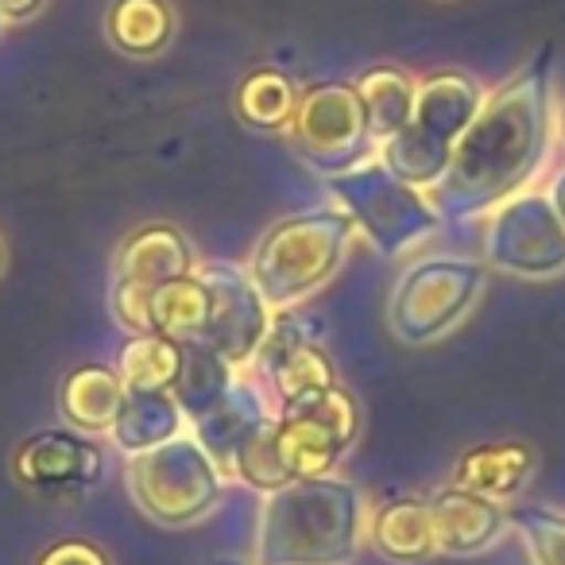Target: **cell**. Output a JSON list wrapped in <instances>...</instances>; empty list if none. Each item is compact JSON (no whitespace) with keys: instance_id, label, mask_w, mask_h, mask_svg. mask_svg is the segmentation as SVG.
<instances>
[{"instance_id":"6da1fadb","label":"cell","mask_w":565,"mask_h":565,"mask_svg":"<svg viewBox=\"0 0 565 565\" xmlns=\"http://www.w3.org/2000/svg\"><path fill=\"white\" fill-rule=\"evenodd\" d=\"M554 132V66L542 51L484 94V105L465 128L446 179L426 190L438 217H488L500 202L526 190L546 167Z\"/></svg>"},{"instance_id":"7a4b0ae2","label":"cell","mask_w":565,"mask_h":565,"mask_svg":"<svg viewBox=\"0 0 565 565\" xmlns=\"http://www.w3.org/2000/svg\"><path fill=\"white\" fill-rule=\"evenodd\" d=\"M364 539L369 500L353 480H291L264 495L252 565H353Z\"/></svg>"},{"instance_id":"3957f363","label":"cell","mask_w":565,"mask_h":565,"mask_svg":"<svg viewBox=\"0 0 565 565\" xmlns=\"http://www.w3.org/2000/svg\"><path fill=\"white\" fill-rule=\"evenodd\" d=\"M356 225L341 205H318L267 225L248 259V275L267 307L291 310L318 295L345 267Z\"/></svg>"},{"instance_id":"277c9868","label":"cell","mask_w":565,"mask_h":565,"mask_svg":"<svg viewBox=\"0 0 565 565\" xmlns=\"http://www.w3.org/2000/svg\"><path fill=\"white\" fill-rule=\"evenodd\" d=\"M488 89L465 71H438L418 82L411 120L380 148V159L418 190H434L446 179L465 128L484 105Z\"/></svg>"},{"instance_id":"5b68a950","label":"cell","mask_w":565,"mask_h":565,"mask_svg":"<svg viewBox=\"0 0 565 565\" xmlns=\"http://www.w3.org/2000/svg\"><path fill=\"white\" fill-rule=\"evenodd\" d=\"M125 484L136 508L156 526L190 531L221 508L225 472L213 465V457L205 454L194 434L182 430L179 438L163 441L148 454L128 457Z\"/></svg>"},{"instance_id":"8992f818","label":"cell","mask_w":565,"mask_h":565,"mask_svg":"<svg viewBox=\"0 0 565 565\" xmlns=\"http://www.w3.org/2000/svg\"><path fill=\"white\" fill-rule=\"evenodd\" d=\"M488 291V264L472 256H423L407 264L387 299V326L403 345H434L477 310Z\"/></svg>"},{"instance_id":"52a82bcc","label":"cell","mask_w":565,"mask_h":565,"mask_svg":"<svg viewBox=\"0 0 565 565\" xmlns=\"http://www.w3.org/2000/svg\"><path fill=\"white\" fill-rule=\"evenodd\" d=\"M326 182H330L341 210L353 217L356 233L369 236L372 248L384 252L387 259L407 256L441 228L430 194L403 182L380 156Z\"/></svg>"},{"instance_id":"ba28073f","label":"cell","mask_w":565,"mask_h":565,"mask_svg":"<svg viewBox=\"0 0 565 565\" xmlns=\"http://www.w3.org/2000/svg\"><path fill=\"white\" fill-rule=\"evenodd\" d=\"M287 140H291L295 156L322 179L345 174L353 167L369 163L372 156H380L361 94H356L353 82L341 78L315 82V86L302 89Z\"/></svg>"},{"instance_id":"9c48e42d","label":"cell","mask_w":565,"mask_h":565,"mask_svg":"<svg viewBox=\"0 0 565 565\" xmlns=\"http://www.w3.org/2000/svg\"><path fill=\"white\" fill-rule=\"evenodd\" d=\"M361 438V403L345 384L275 411V446L291 480L333 477Z\"/></svg>"},{"instance_id":"30bf717a","label":"cell","mask_w":565,"mask_h":565,"mask_svg":"<svg viewBox=\"0 0 565 565\" xmlns=\"http://www.w3.org/2000/svg\"><path fill=\"white\" fill-rule=\"evenodd\" d=\"M484 264L531 282L565 275V225L546 190L526 186L488 213Z\"/></svg>"},{"instance_id":"8fae6325","label":"cell","mask_w":565,"mask_h":565,"mask_svg":"<svg viewBox=\"0 0 565 565\" xmlns=\"http://www.w3.org/2000/svg\"><path fill=\"white\" fill-rule=\"evenodd\" d=\"M194 244L171 221H148L136 225L125 241L117 244L113 256V282L109 302L113 318L128 333H151L148 326V302L159 287H167L179 275L194 271Z\"/></svg>"},{"instance_id":"7c38bea8","label":"cell","mask_w":565,"mask_h":565,"mask_svg":"<svg viewBox=\"0 0 565 565\" xmlns=\"http://www.w3.org/2000/svg\"><path fill=\"white\" fill-rule=\"evenodd\" d=\"M198 275L210 287V326H205L202 345L225 356L236 372L248 369L252 356L264 345L267 330H271L275 310L264 302L248 267L213 259V264H198Z\"/></svg>"},{"instance_id":"4fadbf2b","label":"cell","mask_w":565,"mask_h":565,"mask_svg":"<svg viewBox=\"0 0 565 565\" xmlns=\"http://www.w3.org/2000/svg\"><path fill=\"white\" fill-rule=\"evenodd\" d=\"M248 369L275 411L295 407L302 399H315V395L341 384L338 364L330 361V353L318 341H310L307 330L287 310L275 315L271 330H267L264 345L252 356Z\"/></svg>"},{"instance_id":"5bb4252c","label":"cell","mask_w":565,"mask_h":565,"mask_svg":"<svg viewBox=\"0 0 565 565\" xmlns=\"http://www.w3.org/2000/svg\"><path fill=\"white\" fill-rule=\"evenodd\" d=\"M12 477L47 500H78L105 480V449L71 426L28 434L12 454Z\"/></svg>"},{"instance_id":"9a60e30c","label":"cell","mask_w":565,"mask_h":565,"mask_svg":"<svg viewBox=\"0 0 565 565\" xmlns=\"http://www.w3.org/2000/svg\"><path fill=\"white\" fill-rule=\"evenodd\" d=\"M430 515L434 534H438V554L446 557H480L511 531L508 508L500 500L454 484L430 495Z\"/></svg>"},{"instance_id":"2e32d148","label":"cell","mask_w":565,"mask_h":565,"mask_svg":"<svg viewBox=\"0 0 565 565\" xmlns=\"http://www.w3.org/2000/svg\"><path fill=\"white\" fill-rule=\"evenodd\" d=\"M271 418H275V407H271V399L259 392L256 380L236 376L233 392H228L225 399L210 411V415L198 418L190 434L202 441V449L213 457V465H217L228 480L236 454H241V449L248 446V441L256 438Z\"/></svg>"},{"instance_id":"e0dca14e","label":"cell","mask_w":565,"mask_h":565,"mask_svg":"<svg viewBox=\"0 0 565 565\" xmlns=\"http://www.w3.org/2000/svg\"><path fill=\"white\" fill-rule=\"evenodd\" d=\"M534 449L526 441H484L457 457L449 484L488 500H519L534 480Z\"/></svg>"},{"instance_id":"ac0fdd59","label":"cell","mask_w":565,"mask_h":565,"mask_svg":"<svg viewBox=\"0 0 565 565\" xmlns=\"http://www.w3.org/2000/svg\"><path fill=\"white\" fill-rule=\"evenodd\" d=\"M369 542L384 562L392 565H423L438 557V534H434L430 500L403 495L387 500L369 515Z\"/></svg>"},{"instance_id":"d6986e66","label":"cell","mask_w":565,"mask_h":565,"mask_svg":"<svg viewBox=\"0 0 565 565\" xmlns=\"http://www.w3.org/2000/svg\"><path fill=\"white\" fill-rule=\"evenodd\" d=\"M125 380L109 364H78L66 372L63 387H58V411L71 430H82L89 438H105L113 430L125 403Z\"/></svg>"},{"instance_id":"ffe728a7","label":"cell","mask_w":565,"mask_h":565,"mask_svg":"<svg viewBox=\"0 0 565 565\" xmlns=\"http://www.w3.org/2000/svg\"><path fill=\"white\" fill-rule=\"evenodd\" d=\"M179 32L171 0H113L105 9V35L128 58H156Z\"/></svg>"},{"instance_id":"44dd1931","label":"cell","mask_w":565,"mask_h":565,"mask_svg":"<svg viewBox=\"0 0 565 565\" xmlns=\"http://www.w3.org/2000/svg\"><path fill=\"white\" fill-rule=\"evenodd\" d=\"M182 426H186V415H182V407L174 403L171 392H128L109 438L120 454L136 457L179 438Z\"/></svg>"},{"instance_id":"7402d4cb","label":"cell","mask_w":565,"mask_h":565,"mask_svg":"<svg viewBox=\"0 0 565 565\" xmlns=\"http://www.w3.org/2000/svg\"><path fill=\"white\" fill-rule=\"evenodd\" d=\"M148 326L151 333H163V338L179 341V345L205 338V326H210V287L198 275V267L151 295Z\"/></svg>"},{"instance_id":"603a6c76","label":"cell","mask_w":565,"mask_h":565,"mask_svg":"<svg viewBox=\"0 0 565 565\" xmlns=\"http://www.w3.org/2000/svg\"><path fill=\"white\" fill-rule=\"evenodd\" d=\"M302 89L295 86V78L279 66H256L252 74H244V82L236 86V117L248 128L259 132H287L299 113Z\"/></svg>"},{"instance_id":"cb8c5ba5","label":"cell","mask_w":565,"mask_h":565,"mask_svg":"<svg viewBox=\"0 0 565 565\" xmlns=\"http://www.w3.org/2000/svg\"><path fill=\"white\" fill-rule=\"evenodd\" d=\"M353 86H356V94H361V102H364V113H369L372 140L384 148V143L411 120L418 82L411 78L403 66L380 63V66H369V71H364Z\"/></svg>"},{"instance_id":"d4e9b609","label":"cell","mask_w":565,"mask_h":565,"mask_svg":"<svg viewBox=\"0 0 565 565\" xmlns=\"http://www.w3.org/2000/svg\"><path fill=\"white\" fill-rule=\"evenodd\" d=\"M233 384H236V369L225 356L213 353L202 341L182 345V369H179V380H174L171 395L190 423L210 415V411L233 392Z\"/></svg>"},{"instance_id":"484cf974","label":"cell","mask_w":565,"mask_h":565,"mask_svg":"<svg viewBox=\"0 0 565 565\" xmlns=\"http://www.w3.org/2000/svg\"><path fill=\"white\" fill-rule=\"evenodd\" d=\"M182 369V345L163 333H128L120 345L117 372L125 392H171Z\"/></svg>"},{"instance_id":"4316f807","label":"cell","mask_w":565,"mask_h":565,"mask_svg":"<svg viewBox=\"0 0 565 565\" xmlns=\"http://www.w3.org/2000/svg\"><path fill=\"white\" fill-rule=\"evenodd\" d=\"M511 531H519L534 565H565V515L542 503H515L508 511Z\"/></svg>"},{"instance_id":"83f0119b","label":"cell","mask_w":565,"mask_h":565,"mask_svg":"<svg viewBox=\"0 0 565 565\" xmlns=\"http://www.w3.org/2000/svg\"><path fill=\"white\" fill-rule=\"evenodd\" d=\"M228 477H236L241 484H248L252 492H259V495H271L291 484V477H287V469H282V461H279V446H275V418L236 454Z\"/></svg>"},{"instance_id":"f1b7e54d","label":"cell","mask_w":565,"mask_h":565,"mask_svg":"<svg viewBox=\"0 0 565 565\" xmlns=\"http://www.w3.org/2000/svg\"><path fill=\"white\" fill-rule=\"evenodd\" d=\"M35 565H113V557L89 539H58L35 557Z\"/></svg>"},{"instance_id":"f546056e","label":"cell","mask_w":565,"mask_h":565,"mask_svg":"<svg viewBox=\"0 0 565 565\" xmlns=\"http://www.w3.org/2000/svg\"><path fill=\"white\" fill-rule=\"evenodd\" d=\"M47 9V0H0V20L4 24H28Z\"/></svg>"},{"instance_id":"4dcf8cb0","label":"cell","mask_w":565,"mask_h":565,"mask_svg":"<svg viewBox=\"0 0 565 565\" xmlns=\"http://www.w3.org/2000/svg\"><path fill=\"white\" fill-rule=\"evenodd\" d=\"M546 194H550V202H554L557 217H562V225H565V167H562V171L554 174V179H550Z\"/></svg>"},{"instance_id":"1f68e13d","label":"cell","mask_w":565,"mask_h":565,"mask_svg":"<svg viewBox=\"0 0 565 565\" xmlns=\"http://www.w3.org/2000/svg\"><path fill=\"white\" fill-rule=\"evenodd\" d=\"M205 565H248V562H236V557H213V562Z\"/></svg>"},{"instance_id":"d6a6232c","label":"cell","mask_w":565,"mask_h":565,"mask_svg":"<svg viewBox=\"0 0 565 565\" xmlns=\"http://www.w3.org/2000/svg\"><path fill=\"white\" fill-rule=\"evenodd\" d=\"M4 259H9V252H4V241H0V271H4Z\"/></svg>"},{"instance_id":"836d02e7","label":"cell","mask_w":565,"mask_h":565,"mask_svg":"<svg viewBox=\"0 0 565 565\" xmlns=\"http://www.w3.org/2000/svg\"><path fill=\"white\" fill-rule=\"evenodd\" d=\"M562 140H565V105H562Z\"/></svg>"},{"instance_id":"e575fe53","label":"cell","mask_w":565,"mask_h":565,"mask_svg":"<svg viewBox=\"0 0 565 565\" xmlns=\"http://www.w3.org/2000/svg\"><path fill=\"white\" fill-rule=\"evenodd\" d=\"M0 32H4V20H0Z\"/></svg>"},{"instance_id":"d590c367","label":"cell","mask_w":565,"mask_h":565,"mask_svg":"<svg viewBox=\"0 0 565 565\" xmlns=\"http://www.w3.org/2000/svg\"><path fill=\"white\" fill-rule=\"evenodd\" d=\"M531 565H534V562H531Z\"/></svg>"}]
</instances>
